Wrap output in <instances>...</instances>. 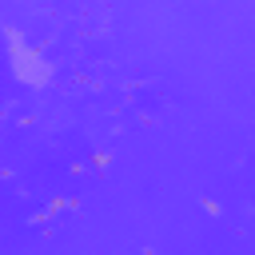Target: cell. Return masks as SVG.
Returning <instances> with one entry per match:
<instances>
[{
    "label": "cell",
    "mask_w": 255,
    "mask_h": 255,
    "mask_svg": "<svg viewBox=\"0 0 255 255\" xmlns=\"http://www.w3.org/2000/svg\"><path fill=\"white\" fill-rule=\"evenodd\" d=\"M8 64H12V76L28 88H40L52 80V64L40 48H32L20 32H8Z\"/></svg>",
    "instance_id": "obj_1"
}]
</instances>
